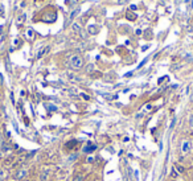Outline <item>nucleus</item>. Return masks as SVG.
Listing matches in <instances>:
<instances>
[{
    "instance_id": "obj_17",
    "label": "nucleus",
    "mask_w": 193,
    "mask_h": 181,
    "mask_svg": "<svg viewBox=\"0 0 193 181\" xmlns=\"http://www.w3.org/2000/svg\"><path fill=\"white\" fill-rule=\"evenodd\" d=\"M118 1V4H126V3H128L130 0H116Z\"/></svg>"
},
{
    "instance_id": "obj_22",
    "label": "nucleus",
    "mask_w": 193,
    "mask_h": 181,
    "mask_svg": "<svg viewBox=\"0 0 193 181\" xmlns=\"http://www.w3.org/2000/svg\"><path fill=\"white\" fill-rule=\"evenodd\" d=\"M3 144H4V141H3V135L0 134V147H1Z\"/></svg>"
},
{
    "instance_id": "obj_1",
    "label": "nucleus",
    "mask_w": 193,
    "mask_h": 181,
    "mask_svg": "<svg viewBox=\"0 0 193 181\" xmlns=\"http://www.w3.org/2000/svg\"><path fill=\"white\" fill-rule=\"evenodd\" d=\"M69 65H70L72 69L79 70L82 66H83V58H82L79 54H73L69 60Z\"/></svg>"
},
{
    "instance_id": "obj_26",
    "label": "nucleus",
    "mask_w": 193,
    "mask_h": 181,
    "mask_svg": "<svg viewBox=\"0 0 193 181\" xmlns=\"http://www.w3.org/2000/svg\"><path fill=\"white\" fill-rule=\"evenodd\" d=\"M191 141H192V146H193V139H191Z\"/></svg>"
},
{
    "instance_id": "obj_4",
    "label": "nucleus",
    "mask_w": 193,
    "mask_h": 181,
    "mask_svg": "<svg viewBox=\"0 0 193 181\" xmlns=\"http://www.w3.org/2000/svg\"><path fill=\"white\" fill-rule=\"evenodd\" d=\"M27 174H28L27 169H25V168H20V169H17V171L15 172V179L22 180V179H25V177H27Z\"/></svg>"
},
{
    "instance_id": "obj_14",
    "label": "nucleus",
    "mask_w": 193,
    "mask_h": 181,
    "mask_svg": "<svg viewBox=\"0 0 193 181\" xmlns=\"http://www.w3.org/2000/svg\"><path fill=\"white\" fill-rule=\"evenodd\" d=\"M89 32L91 33V35H95V33H96V29H95L94 25H90V27H89Z\"/></svg>"
},
{
    "instance_id": "obj_21",
    "label": "nucleus",
    "mask_w": 193,
    "mask_h": 181,
    "mask_svg": "<svg viewBox=\"0 0 193 181\" xmlns=\"http://www.w3.org/2000/svg\"><path fill=\"white\" fill-rule=\"evenodd\" d=\"M82 98H83V99H86V101L90 99V97H89V95H86V94H82Z\"/></svg>"
},
{
    "instance_id": "obj_27",
    "label": "nucleus",
    "mask_w": 193,
    "mask_h": 181,
    "mask_svg": "<svg viewBox=\"0 0 193 181\" xmlns=\"http://www.w3.org/2000/svg\"><path fill=\"white\" fill-rule=\"evenodd\" d=\"M192 164H193V159H192Z\"/></svg>"
},
{
    "instance_id": "obj_6",
    "label": "nucleus",
    "mask_w": 193,
    "mask_h": 181,
    "mask_svg": "<svg viewBox=\"0 0 193 181\" xmlns=\"http://www.w3.org/2000/svg\"><path fill=\"white\" fill-rule=\"evenodd\" d=\"M49 49L50 48L49 46H45V48H41V49L38 50V53H37V58H42L45 54H46L48 52H49Z\"/></svg>"
},
{
    "instance_id": "obj_15",
    "label": "nucleus",
    "mask_w": 193,
    "mask_h": 181,
    "mask_svg": "<svg viewBox=\"0 0 193 181\" xmlns=\"http://www.w3.org/2000/svg\"><path fill=\"white\" fill-rule=\"evenodd\" d=\"M73 30L74 32H81V28H79V25L75 22V24H73Z\"/></svg>"
},
{
    "instance_id": "obj_28",
    "label": "nucleus",
    "mask_w": 193,
    "mask_h": 181,
    "mask_svg": "<svg viewBox=\"0 0 193 181\" xmlns=\"http://www.w3.org/2000/svg\"><path fill=\"white\" fill-rule=\"evenodd\" d=\"M11 181H15V180H11Z\"/></svg>"
},
{
    "instance_id": "obj_8",
    "label": "nucleus",
    "mask_w": 193,
    "mask_h": 181,
    "mask_svg": "<svg viewBox=\"0 0 193 181\" xmlns=\"http://www.w3.org/2000/svg\"><path fill=\"white\" fill-rule=\"evenodd\" d=\"M94 149H95V147L94 146H93V144H87V147H85V148H83V151L85 152H87V153H90V152H93V151H94Z\"/></svg>"
},
{
    "instance_id": "obj_11",
    "label": "nucleus",
    "mask_w": 193,
    "mask_h": 181,
    "mask_svg": "<svg viewBox=\"0 0 193 181\" xmlns=\"http://www.w3.org/2000/svg\"><path fill=\"white\" fill-rule=\"evenodd\" d=\"M27 37L29 38V40L35 37V32H33V29H28V30H27Z\"/></svg>"
},
{
    "instance_id": "obj_18",
    "label": "nucleus",
    "mask_w": 193,
    "mask_h": 181,
    "mask_svg": "<svg viewBox=\"0 0 193 181\" xmlns=\"http://www.w3.org/2000/svg\"><path fill=\"white\" fill-rule=\"evenodd\" d=\"M127 17H130L131 20H135V16L132 15V13H130V12H127Z\"/></svg>"
},
{
    "instance_id": "obj_19",
    "label": "nucleus",
    "mask_w": 193,
    "mask_h": 181,
    "mask_svg": "<svg viewBox=\"0 0 193 181\" xmlns=\"http://www.w3.org/2000/svg\"><path fill=\"white\" fill-rule=\"evenodd\" d=\"M189 124H191V127L193 128V114L191 115V118H189Z\"/></svg>"
},
{
    "instance_id": "obj_10",
    "label": "nucleus",
    "mask_w": 193,
    "mask_h": 181,
    "mask_svg": "<svg viewBox=\"0 0 193 181\" xmlns=\"http://www.w3.org/2000/svg\"><path fill=\"white\" fill-rule=\"evenodd\" d=\"M177 176H178V172L176 171L175 167H172V169H171V177H172V179H176Z\"/></svg>"
},
{
    "instance_id": "obj_5",
    "label": "nucleus",
    "mask_w": 193,
    "mask_h": 181,
    "mask_svg": "<svg viewBox=\"0 0 193 181\" xmlns=\"http://www.w3.org/2000/svg\"><path fill=\"white\" fill-rule=\"evenodd\" d=\"M49 177H50V172L49 169H42L41 173H40V181H49Z\"/></svg>"
},
{
    "instance_id": "obj_23",
    "label": "nucleus",
    "mask_w": 193,
    "mask_h": 181,
    "mask_svg": "<svg viewBox=\"0 0 193 181\" xmlns=\"http://www.w3.org/2000/svg\"><path fill=\"white\" fill-rule=\"evenodd\" d=\"M130 9H131V11H135V9H136V5H130Z\"/></svg>"
},
{
    "instance_id": "obj_16",
    "label": "nucleus",
    "mask_w": 193,
    "mask_h": 181,
    "mask_svg": "<svg viewBox=\"0 0 193 181\" xmlns=\"http://www.w3.org/2000/svg\"><path fill=\"white\" fill-rule=\"evenodd\" d=\"M4 177H5V171L4 169H0V181L4 179Z\"/></svg>"
},
{
    "instance_id": "obj_12",
    "label": "nucleus",
    "mask_w": 193,
    "mask_h": 181,
    "mask_svg": "<svg viewBox=\"0 0 193 181\" xmlns=\"http://www.w3.org/2000/svg\"><path fill=\"white\" fill-rule=\"evenodd\" d=\"M175 168H176V171H177L178 173H184V172H185V169H184V167L177 165V164H176V165H175Z\"/></svg>"
},
{
    "instance_id": "obj_20",
    "label": "nucleus",
    "mask_w": 193,
    "mask_h": 181,
    "mask_svg": "<svg viewBox=\"0 0 193 181\" xmlns=\"http://www.w3.org/2000/svg\"><path fill=\"white\" fill-rule=\"evenodd\" d=\"M147 60H148V58H144V60L141 61L140 64H139V67H141V66H143V65H144V64H146V62H147Z\"/></svg>"
},
{
    "instance_id": "obj_24",
    "label": "nucleus",
    "mask_w": 193,
    "mask_h": 181,
    "mask_svg": "<svg viewBox=\"0 0 193 181\" xmlns=\"http://www.w3.org/2000/svg\"><path fill=\"white\" fill-rule=\"evenodd\" d=\"M136 35H141V29H136Z\"/></svg>"
},
{
    "instance_id": "obj_3",
    "label": "nucleus",
    "mask_w": 193,
    "mask_h": 181,
    "mask_svg": "<svg viewBox=\"0 0 193 181\" xmlns=\"http://www.w3.org/2000/svg\"><path fill=\"white\" fill-rule=\"evenodd\" d=\"M81 12V8H75V9H73L72 12H70V15L67 16V19H66V21H65V25H69V24H72V21L74 20L75 17H77L78 16V13Z\"/></svg>"
},
{
    "instance_id": "obj_13",
    "label": "nucleus",
    "mask_w": 193,
    "mask_h": 181,
    "mask_svg": "<svg viewBox=\"0 0 193 181\" xmlns=\"http://www.w3.org/2000/svg\"><path fill=\"white\" fill-rule=\"evenodd\" d=\"M73 181H83V176H81V174H75Z\"/></svg>"
},
{
    "instance_id": "obj_7",
    "label": "nucleus",
    "mask_w": 193,
    "mask_h": 181,
    "mask_svg": "<svg viewBox=\"0 0 193 181\" xmlns=\"http://www.w3.org/2000/svg\"><path fill=\"white\" fill-rule=\"evenodd\" d=\"M25 20H27V15H25V13H20L17 17H16V22H17L19 25H21Z\"/></svg>"
},
{
    "instance_id": "obj_29",
    "label": "nucleus",
    "mask_w": 193,
    "mask_h": 181,
    "mask_svg": "<svg viewBox=\"0 0 193 181\" xmlns=\"http://www.w3.org/2000/svg\"><path fill=\"white\" fill-rule=\"evenodd\" d=\"M192 101H193V98H192Z\"/></svg>"
},
{
    "instance_id": "obj_25",
    "label": "nucleus",
    "mask_w": 193,
    "mask_h": 181,
    "mask_svg": "<svg viewBox=\"0 0 193 181\" xmlns=\"http://www.w3.org/2000/svg\"><path fill=\"white\" fill-rule=\"evenodd\" d=\"M183 1H184V3H188V1H189V0H183Z\"/></svg>"
},
{
    "instance_id": "obj_9",
    "label": "nucleus",
    "mask_w": 193,
    "mask_h": 181,
    "mask_svg": "<svg viewBox=\"0 0 193 181\" xmlns=\"http://www.w3.org/2000/svg\"><path fill=\"white\" fill-rule=\"evenodd\" d=\"M44 106L46 107V109L49 110V111H56V110H57V107H56L54 104H50V103H45Z\"/></svg>"
},
{
    "instance_id": "obj_2",
    "label": "nucleus",
    "mask_w": 193,
    "mask_h": 181,
    "mask_svg": "<svg viewBox=\"0 0 193 181\" xmlns=\"http://www.w3.org/2000/svg\"><path fill=\"white\" fill-rule=\"evenodd\" d=\"M191 151H193V146L191 140H184L183 144H181V152L184 155H188Z\"/></svg>"
}]
</instances>
